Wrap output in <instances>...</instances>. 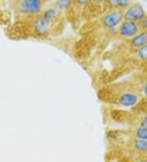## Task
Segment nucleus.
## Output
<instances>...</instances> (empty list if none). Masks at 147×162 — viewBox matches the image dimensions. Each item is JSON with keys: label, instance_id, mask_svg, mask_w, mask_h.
<instances>
[{"label": "nucleus", "instance_id": "1", "mask_svg": "<svg viewBox=\"0 0 147 162\" xmlns=\"http://www.w3.org/2000/svg\"><path fill=\"white\" fill-rule=\"evenodd\" d=\"M14 12L19 17H35L42 13L44 7L43 0H11Z\"/></svg>", "mask_w": 147, "mask_h": 162}, {"label": "nucleus", "instance_id": "2", "mask_svg": "<svg viewBox=\"0 0 147 162\" xmlns=\"http://www.w3.org/2000/svg\"><path fill=\"white\" fill-rule=\"evenodd\" d=\"M59 16V12H57L55 7L49 8L42 13L35 17L33 22V30L37 35H46L50 30Z\"/></svg>", "mask_w": 147, "mask_h": 162}, {"label": "nucleus", "instance_id": "3", "mask_svg": "<svg viewBox=\"0 0 147 162\" xmlns=\"http://www.w3.org/2000/svg\"><path fill=\"white\" fill-rule=\"evenodd\" d=\"M123 21V12L119 9H109L102 17V24L106 29L118 27Z\"/></svg>", "mask_w": 147, "mask_h": 162}, {"label": "nucleus", "instance_id": "4", "mask_svg": "<svg viewBox=\"0 0 147 162\" xmlns=\"http://www.w3.org/2000/svg\"><path fill=\"white\" fill-rule=\"evenodd\" d=\"M139 31L137 22L133 21L123 20L118 26V35L126 40H130L136 34H138Z\"/></svg>", "mask_w": 147, "mask_h": 162}, {"label": "nucleus", "instance_id": "5", "mask_svg": "<svg viewBox=\"0 0 147 162\" xmlns=\"http://www.w3.org/2000/svg\"><path fill=\"white\" fill-rule=\"evenodd\" d=\"M123 20L133 21V22H138L145 15H146L144 8L139 3H134V2H132L125 10H123Z\"/></svg>", "mask_w": 147, "mask_h": 162}, {"label": "nucleus", "instance_id": "6", "mask_svg": "<svg viewBox=\"0 0 147 162\" xmlns=\"http://www.w3.org/2000/svg\"><path fill=\"white\" fill-rule=\"evenodd\" d=\"M140 95L135 91L127 90L118 96V103L124 107H132L139 103Z\"/></svg>", "mask_w": 147, "mask_h": 162}, {"label": "nucleus", "instance_id": "7", "mask_svg": "<svg viewBox=\"0 0 147 162\" xmlns=\"http://www.w3.org/2000/svg\"><path fill=\"white\" fill-rule=\"evenodd\" d=\"M145 44H147V30H140L138 34L129 40V45L134 50Z\"/></svg>", "mask_w": 147, "mask_h": 162}, {"label": "nucleus", "instance_id": "8", "mask_svg": "<svg viewBox=\"0 0 147 162\" xmlns=\"http://www.w3.org/2000/svg\"><path fill=\"white\" fill-rule=\"evenodd\" d=\"M132 3V0H106L105 4L109 9H119L123 11Z\"/></svg>", "mask_w": 147, "mask_h": 162}, {"label": "nucleus", "instance_id": "9", "mask_svg": "<svg viewBox=\"0 0 147 162\" xmlns=\"http://www.w3.org/2000/svg\"><path fill=\"white\" fill-rule=\"evenodd\" d=\"M90 2L91 0H73L72 4L69 11H72L75 15L81 13L85 10Z\"/></svg>", "mask_w": 147, "mask_h": 162}, {"label": "nucleus", "instance_id": "10", "mask_svg": "<svg viewBox=\"0 0 147 162\" xmlns=\"http://www.w3.org/2000/svg\"><path fill=\"white\" fill-rule=\"evenodd\" d=\"M132 147L138 153L147 154V140L134 138L132 141Z\"/></svg>", "mask_w": 147, "mask_h": 162}, {"label": "nucleus", "instance_id": "11", "mask_svg": "<svg viewBox=\"0 0 147 162\" xmlns=\"http://www.w3.org/2000/svg\"><path fill=\"white\" fill-rule=\"evenodd\" d=\"M73 0H58L56 3L55 8L58 10L60 12L64 11H69V9L71 7Z\"/></svg>", "mask_w": 147, "mask_h": 162}, {"label": "nucleus", "instance_id": "12", "mask_svg": "<svg viewBox=\"0 0 147 162\" xmlns=\"http://www.w3.org/2000/svg\"><path fill=\"white\" fill-rule=\"evenodd\" d=\"M132 135H133V138L147 140V128L137 126L133 130Z\"/></svg>", "mask_w": 147, "mask_h": 162}, {"label": "nucleus", "instance_id": "13", "mask_svg": "<svg viewBox=\"0 0 147 162\" xmlns=\"http://www.w3.org/2000/svg\"><path fill=\"white\" fill-rule=\"evenodd\" d=\"M136 57L141 62H147V44L136 49Z\"/></svg>", "mask_w": 147, "mask_h": 162}, {"label": "nucleus", "instance_id": "14", "mask_svg": "<svg viewBox=\"0 0 147 162\" xmlns=\"http://www.w3.org/2000/svg\"><path fill=\"white\" fill-rule=\"evenodd\" d=\"M136 22L140 30H147V15H145L142 19H140Z\"/></svg>", "mask_w": 147, "mask_h": 162}, {"label": "nucleus", "instance_id": "15", "mask_svg": "<svg viewBox=\"0 0 147 162\" xmlns=\"http://www.w3.org/2000/svg\"><path fill=\"white\" fill-rule=\"evenodd\" d=\"M137 125L140 126V127L143 128H147V119L146 118H144V117H141L140 120H138V123H137Z\"/></svg>", "mask_w": 147, "mask_h": 162}, {"label": "nucleus", "instance_id": "16", "mask_svg": "<svg viewBox=\"0 0 147 162\" xmlns=\"http://www.w3.org/2000/svg\"><path fill=\"white\" fill-rule=\"evenodd\" d=\"M105 2H106V0H91V2H90V5H93V6H96V5L98 6L100 5V4H102V3H105Z\"/></svg>", "mask_w": 147, "mask_h": 162}, {"label": "nucleus", "instance_id": "17", "mask_svg": "<svg viewBox=\"0 0 147 162\" xmlns=\"http://www.w3.org/2000/svg\"><path fill=\"white\" fill-rule=\"evenodd\" d=\"M142 91L143 93L144 96L147 98V81L144 82L142 84Z\"/></svg>", "mask_w": 147, "mask_h": 162}, {"label": "nucleus", "instance_id": "18", "mask_svg": "<svg viewBox=\"0 0 147 162\" xmlns=\"http://www.w3.org/2000/svg\"><path fill=\"white\" fill-rule=\"evenodd\" d=\"M44 1V3H49V2H51V1H52V0H43Z\"/></svg>", "mask_w": 147, "mask_h": 162}, {"label": "nucleus", "instance_id": "19", "mask_svg": "<svg viewBox=\"0 0 147 162\" xmlns=\"http://www.w3.org/2000/svg\"><path fill=\"white\" fill-rule=\"evenodd\" d=\"M146 2H147V0H146Z\"/></svg>", "mask_w": 147, "mask_h": 162}]
</instances>
